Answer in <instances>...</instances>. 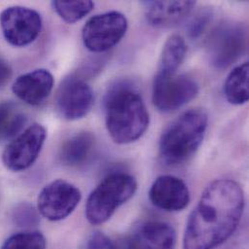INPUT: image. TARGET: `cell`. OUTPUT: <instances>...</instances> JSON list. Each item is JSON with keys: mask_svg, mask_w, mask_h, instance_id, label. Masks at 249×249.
<instances>
[{"mask_svg": "<svg viewBox=\"0 0 249 249\" xmlns=\"http://www.w3.org/2000/svg\"><path fill=\"white\" fill-rule=\"evenodd\" d=\"M245 210V194L232 179L213 181L189 215L183 249H214L237 230Z\"/></svg>", "mask_w": 249, "mask_h": 249, "instance_id": "6da1fadb", "label": "cell"}, {"mask_svg": "<svg viewBox=\"0 0 249 249\" xmlns=\"http://www.w3.org/2000/svg\"><path fill=\"white\" fill-rule=\"evenodd\" d=\"M106 126L120 144L139 140L149 124V115L142 96L127 83L118 82L106 93Z\"/></svg>", "mask_w": 249, "mask_h": 249, "instance_id": "7a4b0ae2", "label": "cell"}, {"mask_svg": "<svg viewBox=\"0 0 249 249\" xmlns=\"http://www.w3.org/2000/svg\"><path fill=\"white\" fill-rule=\"evenodd\" d=\"M208 115L202 109L184 112L163 131L159 141L161 160L168 166H178L199 149L208 128Z\"/></svg>", "mask_w": 249, "mask_h": 249, "instance_id": "3957f363", "label": "cell"}, {"mask_svg": "<svg viewBox=\"0 0 249 249\" xmlns=\"http://www.w3.org/2000/svg\"><path fill=\"white\" fill-rule=\"evenodd\" d=\"M137 180L124 173H115L105 178L91 192L86 206V216L92 225L108 221L115 212L137 191Z\"/></svg>", "mask_w": 249, "mask_h": 249, "instance_id": "277c9868", "label": "cell"}, {"mask_svg": "<svg viewBox=\"0 0 249 249\" xmlns=\"http://www.w3.org/2000/svg\"><path fill=\"white\" fill-rule=\"evenodd\" d=\"M248 47V30L237 22H224L218 25L208 40V55L211 63L224 69L236 62Z\"/></svg>", "mask_w": 249, "mask_h": 249, "instance_id": "5b68a950", "label": "cell"}, {"mask_svg": "<svg viewBox=\"0 0 249 249\" xmlns=\"http://www.w3.org/2000/svg\"><path fill=\"white\" fill-rule=\"evenodd\" d=\"M199 93V85L188 75L157 73L152 89V101L161 112L169 113L183 107Z\"/></svg>", "mask_w": 249, "mask_h": 249, "instance_id": "8992f818", "label": "cell"}, {"mask_svg": "<svg viewBox=\"0 0 249 249\" xmlns=\"http://www.w3.org/2000/svg\"><path fill=\"white\" fill-rule=\"evenodd\" d=\"M128 22L120 12H108L89 18L83 28L85 47L93 53H103L115 47L124 37Z\"/></svg>", "mask_w": 249, "mask_h": 249, "instance_id": "52a82bcc", "label": "cell"}, {"mask_svg": "<svg viewBox=\"0 0 249 249\" xmlns=\"http://www.w3.org/2000/svg\"><path fill=\"white\" fill-rule=\"evenodd\" d=\"M0 26L8 43L24 47L34 42L42 28L40 14L30 8L12 6L0 14Z\"/></svg>", "mask_w": 249, "mask_h": 249, "instance_id": "ba28073f", "label": "cell"}, {"mask_svg": "<svg viewBox=\"0 0 249 249\" xmlns=\"http://www.w3.org/2000/svg\"><path fill=\"white\" fill-rule=\"evenodd\" d=\"M82 199L80 190L70 182L56 179L46 185L37 200L39 213L50 221L69 216Z\"/></svg>", "mask_w": 249, "mask_h": 249, "instance_id": "9c48e42d", "label": "cell"}, {"mask_svg": "<svg viewBox=\"0 0 249 249\" xmlns=\"http://www.w3.org/2000/svg\"><path fill=\"white\" fill-rule=\"evenodd\" d=\"M47 137L43 125L32 124L11 142L2 154L5 167L14 172L28 169L38 158Z\"/></svg>", "mask_w": 249, "mask_h": 249, "instance_id": "30bf717a", "label": "cell"}, {"mask_svg": "<svg viewBox=\"0 0 249 249\" xmlns=\"http://www.w3.org/2000/svg\"><path fill=\"white\" fill-rule=\"evenodd\" d=\"M94 102L90 86L75 76L64 79L55 93V107L59 115L68 121H76L86 117Z\"/></svg>", "mask_w": 249, "mask_h": 249, "instance_id": "8fae6325", "label": "cell"}, {"mask_svg": "<svg viewBox=\"0 0 249 249\" xmlns=\"http://www.w3.org/2000/svg\"><path fill=\"white\" fill-rule=\"evenodd\" d=\"M151 203L167 212H179L190 202V193L185 182L174 176L157 178L149 189Z\"/></svg>", "mask_w": 249, "mask_h": 249, "instance_id": "7c38bea8", "label": "cell"}, {"mask_svg": "<svg viewBox=\"0 0 249 249\" xmlns=\"http://www.w3.org/2000/svg\"><path fill=\"white\" fill-rule=\"evenodd\" d=\"M53 88V77L46 69H37L20 75L14 82L12 90L18 98L30 106L42 105Z\"/></svg>", "mask_w": 249, "mask_h": 249, "instance_id": "4fadbf2b", "label": "cell"}, {"mask_svg": "<svg viewBox=\"0 0 249 249\" xmlns=\"http://www.w3.org/2000/svg\"><path fill=\"white\" fill-rule=\"evenodd\" d=\"M129 238L136 249H175L177 245L175 229L161 221L140 223Z\"/></svg>", "mask_w": 249, "mask_h": 249, "instance_id": "5bb4252c", "label": "cell"}, {"mask_svg": "<svg viewBox=\"0 0 249 249\" xmlns=\"http://www.w3.org/2000/svg\"><path fill=\"white\" fill-rule=\"evenodd\" d=\"M147 21L155 27L169 28L181 23L192 12L195 1H145Z\"/></svg>", "mask_w": 249, "mask_h": 249, "instance_id": "9a60e30c", "label": "cell"}, {"mask_svg": "<svg viewBox=\"0 0 249 249\" xmlns=\"http://www.w3.org/2000/svg\"><path fill=\"white\" fill-rule=\"evenodd\" d=\"M96 140L90 132L78 133L62 144L59 151L61 163L68 167H78L85 164L92 155Z\"/></svg>", "mask_w": 249, "mask_h": 249, "instance_id": "2e32d148", "label": "cell"}, {"mask_svg": "<svg viewBox=\"0 0 249 249\" xmlns=\"http://www.w3.org/2000/svg\"><path fill=\"white\" fill-rule=\"evenodd\" d=\"M249 63L235 67L224 84V94L229 103L243 105L249 101Z\"/></svg>", "mask_w": 249, "mask_h": 249, "instance_id": "e0dca14e", "label": "cell"}, {"mask_svg": "<svg viewBox=\"0 0 249 249\" xmlns=\"http://www.w3.org/2000/svg\"><path fill=\"white\" fill-rule=\"evenodd\" d=\"M186 51L185 41L180 35L174 34L170 36L164 45L157 73L168 75L177 74V71L184 60Z\"/></svg>", "mask_w": 249, "mask_h": 249, "instance_id": "ac0fdd59", "label": "cell"}, {"mask_svg": "<svg viewBox=\"0 0 249 249\" xmlns=\"http://www.w3.org/2000/svg\"><path fill=\"white\" fill-rule=\"evenodd\" d=\"M26 123L25 115L12 102L0 103V140L17 135Z\"/></svg>", "mask_w": 249, "mask_h": 249, "instance_id": "d6986e66", "label": "cell"}, {"mask_svg": "<svg viewBox=\"0 0 249 249\" xmlns=\"http://www.w3.org/2000/svg\"><path fill=\"white\" fill-rule=\"evenodd\" d=\"M53 10L66 22L75 23L88 16L94 8L92 1H53Z\"/></svg>", "mask_w": 249, "mask_h": 249, "instance_id": "ffe728a7", "label": "cell"}, {"mask_svg": "<svg viewBox=\"0 0 249 249\" xmlns=\"http://www.w3.org/2000/svg\"><path fill=\"white\" fill-rule=\"evenodd\" d=\"M1 249H46V239L40 232H22L10 237Z\"/></svg>", "mask_w": 249, "mask_h": 249, "instance_id": "44dd1931", "label": "cell"}, {"mask_svg": "<svg viewBox=\"0 0 249 249\" xmlns=\"http://www.w3.org/2000/svg\"><path fill=\"white\" fill-rule=\"evenodd\" d=\"M213 18V12L210 8L198 11L188 25V34L192 39L199 38L210 25Z\"/></svg>", "mask_w": 249, "mask_h": 249, "instance_id": "7402d4cb", "label": "cell"}, {"mask_svg": "<svg viewBox=\"0 0 249 249\" xmlns=\"http://www.w3.org/2000/svg\"><path fill=\"white\" fill-rule=\"evenodd\" d=\"M13 218L19 226H33L39 222L36 210L27 203L20 204L16 208Z\"/></svg>", "mask_w": 249, "mask_h": 249, "instance_id": "603a6c76", "label": "cell"}, {"mask_svg": "<svg viewBox=\"0 0 249 249\" xmlns=\"http://www.w3.org/2000/svg\"><path fill=\"white\" fill-rule=\"evenodd\" d=\"M87 249H117V247L108 236L95 232L90 236Z\"/></svg>", "mask_w": 249, "mask_h": 249, "instance_id": "cb8c5ba5", "label": "cell"}, {"mask_svg": "<svg viewBox=\"0 0 249 249\" xmlns=\"http://www.w3.org/2000/svg\"><path fill=\"white\" fill-rule=\"evenodd\" d=\"M12 69L10 65L2 58H0V88H2L11 78Z\"/></svg>", "mask_w": 249, "mask_h": 249, "instance_id": "d4e9b609", "label": "cell"}, {"mask_svg": "<svg viewBox=\"0 0 249 249\" xmlns=\"http://www.w3.org/2000/svg\"><path fill=\"white\" fill-rule=\"evenodd\" d=\"M116 247H117V249H136L129 237H126L123 240H121L119 246H116Z\"/></svg>", "mask_w": 249, "mask_h": 249, "instance_id": "484cf974", "label": "cell"}]
</instances>
